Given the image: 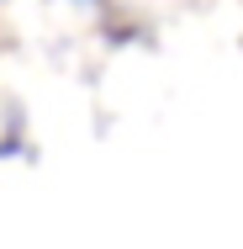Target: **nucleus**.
I'll list each match as a JSON object with an SVG mask.
<instances>
[]
</instances>
